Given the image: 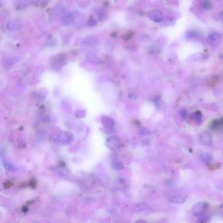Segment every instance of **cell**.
I'll use <instances>...</instances> for the list:
<instances>
[{
    "mask_svg": "<svg viewBox=\"0 0 223 223\" xmlns=\"http://www.w3.org/2000/svg\"><path fill=\"white\" fill-rule=\"evenodd\" d=\"M208 206V204L205 202L197 203L194 205L192 209V214L195 216H201L205 213V210L207 209Z\"/></svg>",
    "mask_w": 223,
    "mask_h": 223,
    "instance_id": "6da1fadb",
    "label": "cell"
},
{
    "mask_svg": "<svg viewBox=\"0 0 223 223\" xmlns=\"http://www.w3.org/2000/svg\"><path fill=\"white\" fill-rule=\"evenodd\" d=\"M187 196L183 193L175 192L171 194L169 196V200L171 202L176 203V204H182L184 203L187 200Z\"/></svg>",
    "mask_w": 223,
    "mask_h": 223,
    "instance_id": "7a4b0ae2",
    "label": "cell"
},
{
    "mask_svg": "<svg viewBox=\"0 0 223 223\" xmlns=\"http://www.w3.org/2000/svg\"><path fill=\"white\" fill-rule=\"evenodd\" d=\"M74 139L71 133L69 132H62L58 136V141L62 144H68Z\"/></svg>",
    "mask_w": 223,
    "mask_h": 223,
    "instance_id": "3957f363",
    "label": "cell"
},
{
    "mask_svg": "<svg viewBox=\"0 0 223 223\" xmlns=\"http://www.w3.org/2000/svg\"><path fill=\"white\" fill-rule=\"evenodd\" d=\"M200 143L205 146H210L212 145L213 139L211 134L208 132H203L199 136Z\"/></svg>",
    "mask_w": 223,
    "mask_h": 223,
    "instance_id": "277c9868",
    "label": "cell"
},
{
    "mask_svg": "<svg viewBox=\"0 0 223 223\" xmlns=\"http://www.w3.org/2000/svg\"><path fill=\"white\" fill-rule=\"evenodd\" d=\"M149 17L154 22H160L164 19V15L159 10H153L149 12Z\"/></svg>",
    "mask_w": 223,
    "mask_h": 223,
    "instance_id": "5b68a950",
    "label": "cell"
},
{
    "mask_svg": "<svg viewBox=\"0 0 223 223\" xmlns=\"http://www.w3.org/2000/svg\"><path fill=\"white\" fill-rule=\"evenodd\" d=\"M106 146L111 150H117L120 146V141L117 138L111 137L106 141Z\"/></svg>",
    "mask_w": 223,
    "mask_h": 223,
    "instance_id": "8992f818",
    "label": "cell"
},
{
    "mask_svg": "<svg viewBox=\"0 0 223 223\" xmlns=\"http://www.w3.org/2000/svg\"><path fill=\"white\" fill-rule=\"evenodd\" d=\"M221 39V36L219 33H211L207 38V41H208V43L213 46H216L219 44Z\"/></svg>",
    "mask_w": 223,
    "mask_h": 223,
    "instance_id": "52a82bcc",
    "label": "cell"
},
{
    "mask_svg": "<svg viewBox=\"0 0 223 223\" xmlns=\"http://www.w3.org/2000/svg\"><path fill=\"white\" fill-rule=\"evenodd\" d=\"M112 168L115 170L120 171V170H122L124 168V166L121 161L116 160L113 162Z\"/></svg>",
    "mask_w": 223,
    "mask_h": 223,
    "instance_id": "ba28073f",
    "label": "cell"
},
{
    "mask_svg": "<svg viewBox=\"0 0 223 223\" xmlns=\"http://www.w3.org/2000/svg\"><path fill=\"white\" fill-rule=\"evenodd\" d=\"M7 27L9 29H17L20 27V25L16 21H11L7 24Z\"/></svg>",
    "mask_w": 223,
    "mask_h": 223,
    "instance_id": "9c48e42d",
    "label": "cell"
},
{
    "mask_svg": "<svg viewBox=\"0 0 223 223\" xmlns=\"http://www.w3.org/2000/svg\"><path fill=\"white\" fill-rule=\"evenodd\" d=\"M102 122L104 124V126L108 128L112 127L114 124L113 120L108 117H104V120H102Z\"/></svg>",
    "mask_w": 223,
    "mask_h": 223,
    "instance_id": "30bf717a",
    "label": "cell"
},
{
    "mask_svg": "<svg viewBox=\"0 0 223 223\" xmlns=\"http://www.w3.org/2000/svg\"><path fill=\"white\" fill-rule=\"evenodd\" d=\"M63 22L66 24H70L73 22V16L71 14H66L63 16Z\"/></svg>",
    "mask_w": 223,
    "mask_h": 223,
    "instance_id": "8fae6325",
    "label": "cell"
},
{
    "mask_svg": "<svg viewBox=\"0 0 223 223\" xmlns=\"http://www.w3.org/2000/svg\"><path fill=\"white\" fill-rule=\"evenodd\" d=\"M201 159L205 162H208L212 160V156L209 153H203L200 156Z\"/></svg>",
    "mask_w": 223,
    "mask_h": 223,
    "instance_id": "7c38bea8",
    "label": "cell"
},
{
    "mask_svg": "<svg viewBox=\"0 0 223 223\" xmlns=\"http://www.w3.org/2000/svg\"><path fill=\"white\" fill-rule=\"evenodd\" d=\"M3 164L4 167H5V168H6L9 171H14L16 170V168L13 165L10 164L9 162H8L5 160H3Z\"/></svg>",
    "mask_w": 223,
    "mask_h": 223,
    "instance_id": "4fadbf2b",
    "label": "cell"
},
{
    "mask_svg": "<svg viewBox=\"0 0 223 223\" xmlns=\"http://www.w3.org/2000/svg\"><path fill=\"white\" fill-rule=\"evenodd\" d=\"M201 6H202V7L204 9L208 10L212 7V3L211 2L205 1L202 3V5Z\"/></svg>",
    "mask_w": 223,
    "mask_h": 223,
    "instance_id": "5bb4252c",
    "label": "cell"
},
{
    "mask_svg": "<svg viewBox=\"0 0 223 223\" xmlns=\"http://www.w3.org/2000/svg\"><path fill=\"white\" fill-rule=\"evenodd\" d=\"M187 36L188 38H196V37H197V33L195 32L190 31L187 33Z\"/></svg>",
    "mask_w": 223,
    "mask_h": 223,
    "instance_id": "9a60e30c",
    "label": "cell"
},
{
    "mask_svg": "<svg viewBox=\"0 0 223 223\" xmlns=\"http://www.w3.org/2000/svg\"><path fill=\"white\" fill-rule=\"evenodd\" d=\"M136 223H147V222L143 220H138L136 222Z\"/></svg>",
    "mask_w": 223,
    "mask_h": 223,
    "instance_id": "2e32d148",
    "label": "cell"
},
{
    "mask_svg": "<svg viewBox=\"0 0 223 223\" xmlns=\"http://www.w3.org/2000/svg\"><path fill=\"white\" fill-rule=\"evenodd\" d=\"M221 19H222V22H223V12L221 13Z\"/></svg>",
    "mask_w": 223,
    "mask_h": 223,
    "instance_id": "e0dca14e",
    "label": "cell"
}]
</instances>
